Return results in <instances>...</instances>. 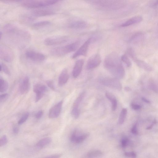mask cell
Masks as SVG:
<instances>
[{
    "instance_id": "cell-1",
    "label": "cell",
    "mask_w": 158,
    "mask_h": 158,
    "mask_svg": "<svg viewBox=\"0 0 158 158\" xmlns=\"http://www.w3.org/2000/svg\"><path fill=\"white\" fill-rule=\"evenodd\" d=\"M104 67L114 77L118 79L123 78L125 70L118 55L113 52L105 58L104 62Z\"/></svg>"
},
{
    "instance_id": "cell-2",
    "label": "cell",
    "mask_w": 158,
    "mask_h": 158,
    "mask_svg": "<svg viewBox=\"0 0 158 158\" xmlns=\"http://www.w3.org/2000/svg\"><path fill=\"white\" fill-rule=\"evenodd\" d=\"M91 4L107 10H118L123 7L126 0H85Z\"/></svg>"
},
{
    "instance_id": "cell-3",
    "label": "cell",
    "mask_w": 158,
    "mask_h": 158,
    "mask_svg": "<svg viewBox=\"0 0 158 158\" xmlns=\"http://www.w3.org/2000/svg\"><path fill=\"white\" fill-rule=\"evenodd\" d=\"M80 43L77 41L65 46L58 47L52 49L51 54L53 56H60L75 51L78 47Z\"/></svg>"
},
{
    "instance_id": "cell-4",
    "label": "cell",
    "mask_w": 158,
    "mask_h": 158,
    "mask_svg": "<svg viewBox=\"0 0 158 158\" xmlns=\"http://www.w3.org/2000/svg\"><path fill=\"white\" fill-rule=\"evenodd\" d=\"M63 0H33L24 2L22 5L31 8H39L55 4Z\"/></svg>"
},
{
    "instance_id": "cell-5",
    "label": "cell",
    "mask_w": 158,
    "mask_h": 158,
    "mask_svg": "<svg viewBox=\"0 0 158 158\" xmlns=\"http://www.w3.org/2000/svg\"><path fill=\"white\" fill-rule=\"evenodd\" d=\"M99 81L102 85L111 88L119 90L122 89V85L119 79L115 77H102L100 78Z\"/></svg>"
},
{
    "instance_id": "cell-6",
    "label": "cell",
    "mask_w": 158,
    "mask_h": 158,
    "mask_svg": "<svg viewBox=\"0 0 158 158\" xmlns=\"http://www.w3.org/2000/svg\"><path fill=\"white\" fill-rule=\"evenodd\" d=\"M0 58L7 62L10 63L14 58V55L12 51L4 46H1L0 49Z\"/></svg>"
},
{
    "instance_id": "cell-7",
    "label": "cell",
    "mask_w": 158,
    "mask_h": 158,
    "mask_svg": "<svg viewBox=\"0 0 158 158\" xmlns=\"http://www.w3.org/2000/svg\"><path fill=\"white\" fill-rule=\"evenodd\" d=\"M47 90V87L43 84L38 83L34 85L33 92L36 93V102H38L43 97Z\"/></svg>"
},
{
    "instance_id": "cell-8",
    "label": "cell",
    "mask_w": 158,
    "mask_h": 158,
    "mask_svg": "<svg viewBox=\"0 0 158 158\" xmlns=\"http://www.w3.org/2000/svg\"><path fill=\"white\" fill-rule=\"evenodd\" d=\"M85 92H83L79 95L75 100L72 111V115L76 119L78 118L80 115L79 107L82 101L84 98Z\"/></svg>"
},
{
    "instance_id": "cell-9",
    "label": "cell",
    "mask_w": 158,
    "mask_h": 158,
    "mask_svg": "<svg viewBox=\"0 0 158 158\" xmlns=\"http://www.w3.org/2000/svg\"><path fill=\"white\" fill-rule=\"evenodd\" d=\"M101 62L100 55L96 54L92 56L87 61L86 68L87 69H91L97 67Z\"/></svg>"
},
{
    "instance_id": "cell-10",
    "label": "cell",
    "mask_w": 158,
    "mask_h": 158,
    "mask_svg": "<svg viewBox=\"0 0 158 158\" xmlns=\"http://www.w3.org/2000/svg\"><path fill=\"white\" fill-rule=\"evenodd\" d=\"M63 103V101L61 100L50 109L49 113V118L54 119L59 117L61 112Z\"/></svg>"
},
{
    "instance_id": "cell-11",
    "label": "cell",
    "mask_w": 158,
    "mask_h": 158,
    "mask_svg": "<svg viewBox=\"0 0 158 158\" xmlns=\"http://www.w3.org/2000/svg\"><path fill=\"white\" fill-rule=\"evenodd\" d=\"M66 41V39L65 37H55L46 39L44 43L47 46H55L61 44Z\"/></svg>"
},
{
    "instance_id": "cell-12",
    "label": "cell",
    "mask_w": 158,
    "mask_h": 158,
    "mask_svg": "<svg viewBox=\"0 0 158 158\" xmlns=\"http://www.w3.org/2000/svg\"><path fill=\"white\" fill-rule=\"evenodd\" d=\"M92 40V38L88 39L73 55L72 58H75L80 56H86Z\"/></svg>"
},
{
    "instance_id": "cell-13",
    "label": "cell",
    "mask_w": 158,
    "mask_h": 158,
    "mask_svg": "<svg viewBox=\"0 0 158 158\" xmlns=\"http://www.w3.org/2000/svg\"><path fill=\"white\" fill-rule=\"evenodd\" d=\"M25 55L26 57L33 61H42L45 59V55L43 54L33 51H27Z\"/></svg>"
},
{
    "instance_id": "cell-14",
    "label": "cell",
    "mask_w": 158,
    "mask_h": 158,
    "mask_svg": "<svg viewBox=\"0 0 158 158\" xmlns=\"http://www.w3.org/2000/svg\"><path fill=\"white\" fill-rule=\"evenodd\" d=\"M30 89L29 78L28 76H26L23 79L19 85V92L21 95L25 94L29 92Z\"/></svg>"
},
{
    "instance_id": "cell-15",
    "label": "cell",
    "mask_w": 158,
    "mask_h": 158,
    "mask_svg": "<svg viewBox=\"0 0 158 158\" xmlns=\"http://www.w3.org/2000/svg\"><path fill=\"white\" fill-rule=\"evenodd\" d=\"M84 61L83 59L79 60L76 61L74 67L72 75L75 78H77L81 73L84 64Z\"/></svg>"
},
{
    "instance_id": "cell-16",
    "label": "cell",
    "mask_w": 158,
    "mask_h": 158,
    "mask_svg": "<svg viewBox=\"0 0 158 158\" xmlns=\"http://www.w3.org/2000/svg\"><path fill=\"white\" fill-rule=\"evenodd\" d=\"M55 13L53 11L49 10L39 9L34 11L32 15L35 17H40L54 15Z\"/></svg>"
},
{
    "instance_id": "cell-17",
    "label": "cell",
    "mask_w": 158,
    "mask_h": 158,
    "mask_svg": "<svg viewBox=\"0 0 158 158\" xmlns=\"http://www.w3.org/2000/svg\"><path fill=\"white\" fill-rule=\"evenodd\" d=\"M87 24L85 21L82 20H78L72 21L69 24V27L75 29H82L86 28Z\"/></svg>"
},
{
    "instance_id": "cell-18",
    "label": "cell",
    "mask_w": 158,
    "mask_h": 158,
    "mask_svg": "<svg viewBox=\"0 0 158 158\" xmlns=\"http://www.w3.org/2000/svg\"><path fill=\"white\" fill-rule=\"evenodd\" d=\"M69 76L67 69H64L60 74L58 78V85L60 86H63L67 82Z\"/></svg>"
},
{
    "instance_id": "cell-19",
    "label": "cell",
    "mask_w": 158,
    "mask_h": 158,
    "mask_svg": "<svg viewBox=\"0 0 158 158\" xmlns=\"http://www.w3.org/2000/svg\"><path fill=\"white\" fill-rule=\"evenodd\" d=\"M142 17L140 16H136L129 19L121 25V27H126L133 24L139 23L142 20Z\"/></svg>"
},
{
    "instance_id": "cell-20",
    "label": "cell",
    "mask_w": 158,
    "mask_h": 158,
    "mask_svg": "<svg viewBox=\"0 0 158 158\" xmlns=\"http://www.w3.org/2000/svg\"><path fill=\"white\" fill-rule=\"evenodd\" d=\"M105 95L107 98L111 103V109L113 111H116L117 107V100L115 96L109 92H106Z\"/></svg>"
},
{
    "instance_id": "cell-21",
    "label": "cell",
    "mask_w": 158,
    "mask_h": 158,
    "mask_svg": "<svg viewBox=\"0 0 158 158\" xmlns=\"http://www.w3.org/2000/svg\"><path fill=\"white\" fill-rule=\"evenodd\" d=\"M135 62L139 67L143 69L145 71L148 72L153 71L152 67L145 62V61L137 59L135 61Z\"/></svg>"
},
{
    "instance_id": "cell-22",
    "label": "cell",
    "mask_w": 158,
    "mask_h": 158,
    "mask_svg": "<svg viewBox=\"0 0 158 158\" xmlns=\"http://www.w3.org/2000/svg\"><path fill=\"white\" fill-rule=\"evenodd\" d=\"M52 142L50 137H46L40 140L36 145V146L39 148H45L49 145Z\"/></svg>"
},
{
    "instance_id": "cell-23",
    "label": "cell",
    "mask_w": 158,
    "mask_h": 158,
    "mask_svg": "<svg viewBox=\"0 0 158 158\" xmlns=\"http://www.w3.org/2000/svg\"><path fill=\"white\" fill-rule=\"evenodd\" d=\"M89 135V134H85L80 136H77V134L75 136L72 142L77 144L82 143Z\"/></svg>"
},
{
    "instance_id": "cell-24",
    "label": "cell",
    "mask_w": 158,
    "mask_h": 158,
    "mask_svg": "<svg viewBox=\"0 0 158 158\" xmlns=\"http://www.w3.org/2000/svg\"><path fill=\"white\" fill-rule=\"evenodd\" d=\"M103 155V152L100 151L94 150L90 151L87 153L86 156L87 157L93 158L100 157Z\"/></svg>"
},
{
    "instance_id": "cell-25",
    "label": "cell",
    "mask_w": 158,
    "mask_h": 158,
    "mask_svg": "<svg viewBox=\"0 0 158 158\" xmlns=\"http://www.w3.org/2000/svg\"><path fill=\"white\" fill-rule=\"evenodd\" d=\"M51 22L47 21H43L38 22L32 25V27L35 29H39L49 25Z\"/></svg>"
},
{
    "instance_id": "cell-26",
    "label": "cell",
    "mask_w": 158,
    "mask_h": 158,
    "mask_svg": "<svg viewBox=\"0 0 158 158\" xmlns=\"http://www.w3.org/2000/svg\"><path fill=\"white\" fill-rule=\"evenodd\" d=\"M8 84L3 78H0V91L3 93L5 92L8 89Z\"/></svg>"
},
{
    "instance_id": "cell-27",
    "label": "cell",
    "mask_w": 158,
    "mask_h": 158,
    "mask_svg": "<svg viewBox=\"0 0 158 158\" xmlns=\"http://www.w3.org/2000/svg\"><path fill=\"white\" fill-rule=\"evenodd\" d=\"M127 110L126 109H123L120 113L119 118V122L120 125L124 124L127 114Z\"/></svg>"
},
{
    "instance_id": "cell-28",
    "label": "cell",
    "mask_w": 158,
    "mask_h": 158,
    "mask_svg": "<svg viewBox=\"0 0 158 158\" xmlns=\"http://www.w3.org/2000/svg\"><path fill=\"white\" fill-rule=\"evenodd\" d=\"M121 60L124 63L127 65L128 67H130L131 66V63L130 59L128 56L124 55H122L121 57Z\"/></svg>"
},
{
    "instance_id": "cell-29",
    "label": "cell",
    "mask_w": 158,
    "mask_h": 158,
    "mask_svg": "<svg viewBox=\"0 0 158 158\" xmlns=\"http://www.w3.org/2000/svg\"><path fill=\"white\" fill-rule=\"evenodd\" d=\"M1 71H2L7 75H10V69L7 66L3 63H1Z\"/></svg>"
},
{
    "instance_id": "cell-30",
    "label": "cell",
    "mask_w": 158,
    "mask_h": 158,
    "mask_svg": "<svg viewBox=\"0 0 158 158\" xmlns=\"http://www.w3.org/2000/svg\"><path fill=\"white\" fill-rule=\"evenodd\" d=\"M29 116L28 112L26 113L20 119L18 122L19 125H21L24 123L28 119Z\"/></svg>"
},
{
    "instance_id": "cell-31",
    "label": "cell",
    "mask_w": 158,
    "mask_h": 158,
    "mask_svg": "<svg viewBox=\"0 0 158 158\" xmlns=\"http://www.w3.org/2000/svg\"><path fill=\"white\" fill-rule=\"evenodd\" d=\"M127 52L128 54L134 61L137 59L136 58L134 51L132 48H128Z\"/></svg>"
},
{
    "instance_id": "cell-32",
    "label": "cell",
    "mask_w": 158,
    "mask_h": 158,
    "mask_svg": "<svg viewBox=\"0 0 158 158\" xmlns=\"http://www.w3.org/2000/svg\"><path fill=\"white\" fill-rule=\"evenodd\" d=\"M8 141L6 135H3L0 139V146L1 147L5 145Z\"/></svg>"
},
{
    "instance_id": "cell-33",
    "label": "cell",
    "mask_w": 158,
    "mask_h": 158,
    "mask_svg": "<svg viewBox=\"0 0 158 158\" xmlns=\"http://www.w3.org/2000/svg\"><path fill=\"white\" fill-rule=\"evenodd\" d=\"M121 145L123 148L126 147L128 143V139L126 137L123 138L121 140Z\"/></svg>"
},
{
    "instance_id": "cell-34",
    "label": "cell",
    "mask_w": 158,
    "mask_h": 158,
    "mask_svg": "<svg viewBox=\"0 0 158 158\" xmlns=\"http://www.w3.org/2000/svg\"><path fill=\"white\" fill-rule=\"evenodd\" d=\"M9 97V95L7 93L3 94L0 96V101L1 103H4L6 101Z\"/></svg>"
},
{
    "instance_id": "cell-35",
    "label": "cell",
    "mask_w": 158,
    "mask_h": 158,
    "mask_svg": "<svg viewBox=\"0 0 158 158\" xmlns=\"http://www.w3.org/2000/svg\"><path fill=\"white\" fill-rule=\"evenodd\" d=\"M125 155L127 157L130 158H136V154L134 152H127L125 153Z\"/></svg>"
},
{
    "instance_id": "cell-36",
    "label": "cell",
    "mask_w": 158,
    "mask_h": 158,
    "mask_svg": "<svg viewBox=\"0 0 158 158\" xmlns=\"http://www.w3.org/2000/svg\"><path fill=\"white\" fill-rule=\"evenodd\" d=\"M46 83L51 89L55 90V87L53 82L51 80H48L47 81Z\"/></svg>"
},
{
    "instance_id": "cell-37",
    "label": "cell",
    "mask_w": 158,
    "mask_h": 158,
    "mask_svg": "<svg viewBox=\"0 0 158 158\" xmlns=\"http://www.w3.org/2000/svg\"><path fill=\"white\" fill-rule=\"evenodd\" d=\"M131 133L134 135H137L138 134V131L137 124L134 125L132 128H131Z\"/></svg>"
},
{
    "instance_id": "cell-38",
    "label": "cell",
    "mask_w": 158,
    "mask_h": 158,
    "mask_svg": "<svg viewBox=\"0 0 158 158\" xmlns=\"http://www.w3.org/2000/svg\"><path fill=\"white\" fill-rule=\"evenodd\" d=\"M131 107L133 109L135 110H139L141 108V106L140 105L134 103L131 104Z\"/></svg>"
},
{
    "instance_id": "cell-39",
    "label": "cell",
    "mask_w": 158,
    "mask_h": 158,
    "mask_svg": "<svg viewBox=\"0 0 158 158\" xmlns=\"http://www.w3.org/2000/svg\"><path fill=\"white\" fill-rule=\"evenodd\" d=\"M43 111L40 110L38 111L35 115V117L37 119H39L41 118L43 115Z\"/></svg>"
},
{
    "instance_id": "cell-40",
    "label": "cell",
    "mask_w": 158,
    "mask_h": 158,
    "mask_svg": "<svg viewBox=\"0 0 158 158\" xmlns=\"http://www.w3.org/2000/svg\"><path fill=\"white\" fill-rule=\"evenodd\" d=\"M19 131V129L18 127L15 126L13 128V133L15 134H18Z\"/></svg>"
},
{
    "instance_id": "cell-41",
    "label": "cell",
    "mask_w": 158,
    "mask_h": 158,
    "mask_svg": "<svg viewBox=\"0 0 158 158\" xmlns=\"http://www.w3.org/2000/svg\"><path fill=\"white\" fill-rule=\"evenodd\" d=\"M150 87L152 90L154 91L156 90V86L155 84L153 82H151L150 83Z\"/></svg>"
},
{
    "instance_id": "cell-42",
    "label": "cell",
    "mask_w": 158,
    "mask_h": 158,
    "mask_svg": "<svg viewBox=\"0 0 158 158\" xmlns=\"http://www.w3.org/2000/svg\"><path fill=\"white\" fill-rule=\"evenodd\" d=\"M157 123V121L155 119L154 121H153L152 123L151 124V125L149 126L146 129L147 130H150L151 129H152L153 127L154 126L155 124Z\"/></svg>"
},
{
    "instance_id": "cell-43",
    "label": "cell",
    "mask_w": 158,
    "mask_h": 158,
    "mask_svg": "<svg viewBox=\"0 0 158 158\" xmlns=\"http://www.w3.org/2000/svg\"><path fill=\"white\" fill-rule=\"evenodd\" d=\"M61 155L60 154H55L50 155L48 157H47L48 158H59L61 157Z\"/></svg>"
},
{
    "instance_id": "cell-44",
    "label": "cell",
    "mask_w": 158,
    "mask_h": 158,
    "mask_svg": "<svg viewBox=\"0 0 158 158\" xmlns=\"http://www.w3.org/2000/svg\"><path fill=\"white\" fill-rule=\"evenodd\" d=\"M3 1L7 2H17L21 1V0H1Z\"/></svg>"
},
{
    "instance_id": "cell-45",
    "label": "cell",
    "mask_w": 158,
    "mask_h": 158,
    "mask_svg": "<svg viewBox=\"0 0 158 158\" xmlns=\"http://www.w3.org/2000/svg\"><path fill=\"white\" fill-rule=\"evenodd\" d=\"M142 100L143 101L147 103H151L150 101H149V100L144 97H142Z\"/></svg>"
},
{
    "instance_id": "cell-46",
    "label": "cell",
    "mask_w": 158,
    "mask_h": 158,
    "mask_svg": "<svg viewBox=\"0 0 158 158\" xmlns=\"http://www.w3.org/2000/svg\"><path fill=\"white\" fill-rule=\"evenodd\" d=\"M125 90L127 92H129V91H130L131 90L130 88L128 87H126L125 88Z\"/></svg>"
},
{
    "instance_id": "cell-47",
    "label": "cell",
    "mask_w": 158,
    "mask_h": 158,
    "mask_svg": "<svg viewBox=\"0 0 158 158\" xmlns=\"http://www.w3.org/2000/svg\"><path fill=\"white\" fill-rule=\"evenodd\" d=\"M158 5V0H157V1L155 2V3H154L153 5V6H155Z\"/></svg>"
}]
</instances>
